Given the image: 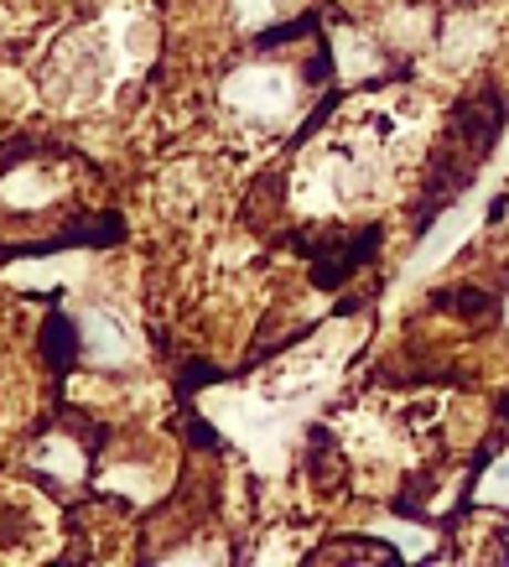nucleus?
Here are the masks:
<instances>
[{
    "mask_svg": "<svg viewBox=\"0 0 509 567\" xmlns=\"http://www.w3.org/2000/svg\"><path fill=\"white\" fill-rule=\"evenodd\" d=\"M302 250L312 256V281H318V287H339L343 276H354L359 266L380 250V229H359V235H349V240L328 235V245L302 240Z\"/></svg>",
    "mask_w": 509,
    "mask_h": 567,
    "instance_id": "f257e3e1",
    "label": "nucleus"
},
{
    "mask_svg": "<svg viewBox=\"0 0 509 567\" xmlns=\"http://www.w3.org/2000/svg\"><path fill=\"white\" fill-rule=\"evenodd\" d=\"M499 125H505V104H499V94H478V100L458 104V115H453V141L468 146L474 156H489Z\"/></svg>",
    "mask_w": 509,
    "mask_h": 567,
    "instance_id": "f03ea898",
    "label": "nucleus"
},
{
    "mask_svg": "<svg viewBox=\"0 0 509 567\" xmlns=\"http://www.w3.org/2000/svg\"><path fill=\"white\" fill-rule=\"evenodd\" d=\"M42 349H48V364L58 370V375H63V370H69V360L79 354V328L69 323V312H52V318H48Z\"/></svg>",
    "mask_w": 509,
    "mask_h": 567,
    "instance_id": "7ed1b4c3",
    "label": "nucleus"
},
{
    "mask_svg": "<svg viewBox=\"0 0 509 567\" xmlns=\"http://www.w3.org/2000/svg\"><path fill=\"white\" fill-rule=\"evenodd\" d=\"M349 551H354V557H380V563H401V551L391 547V542H370V536H343V542H328L323 551H318V557H349Z\"/></svg>",
    "mask_w": 509,
    "mask_h": 567,
    "instance_id": "20e7f679",
    "label": "nucleus"
}]
</instances>
